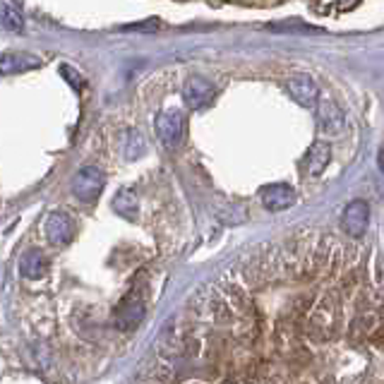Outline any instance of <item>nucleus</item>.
<instances>
[{
    "mask_svg": "<svg viewBox=\"0 0 384 384\" xmlns=\"http://www.w3.org/2000/svg\"><path fill=\"white\" fill-rule=\"evenodd\" d=\"M3 27L8 31H22L24 29V17L22 12H19V8H15V5L10 3V0H5L3 3Z\"/></svg>",
    "mask_w": 384,
    "mask_h": 384,
    "instance_id": "15",
    "label": "nucleus"
},
{
    "mask_svg": "<svg viewBox=\"0 0 384 384\" xmlns=\"http://www.w3.org/2000/svg\"><path fill=\"white\" fill-rule=\"evenodd\" d=\"M60 75L65 77L68 85L73 87V89H82V85H85V82H82V75L77 73V70L70 68V65H60Z\"/></svg>",
    "mask_w": 384,
    "mask_h": 384,
    "instance_id": "17",
    "label": "nucleus"
},
{
    "mask_svg": "<svg viewBox=\"0 0 384 384\" xmlns=\"http://www.w3.org/2000/svg\"><path fill=\"white\" fill-rule=\"evenodd\" d=\"M113 209H115V214H120L123 219L134 221V219H137V211H139L137 192H134L132 188H123V190L118 192V195H115Z\"/></svg>",
    "mask_w": 384,
    "mask_h": 384,
    "instance_id": "13",
    "label": "nucleus"
},
{
    "mask_svg": "<svg viewBox=\"0 0 384 384\" xmlns=\"http://www.w3.org/2000/svg\"><path fill=\"white\" fill-rule=\"evenodd\" d=\"M260 197H262V204H265L269 211H284L296 204V190L284 183L265 185V188L260 190Z\"/></svg>",
    "mask_w": 384,
    "mask_h": 384,
    "instance_id": "8",
    "label": "nucleus"
},
{
    "mask_svg": "<svg viewBox=\"0 0 384 384\" xmlns=\"http://www.w3.org/2000/svg\"><path fill=\"white\" fill-rule=\"evenodd\" d=\"M144 319V298L139 291H132L120 300V305L115 307V315H113V324L123 331L134 329L139 322Z\"/></svg>",
    "mask_w": 384,
    "mask_h": 384,
    "instance_id": "3",
    "label": "nucleus"
},
{
    "mask_svg": "<svg viewBox=\"0 0 384 384\" xmlns=\"http://www.w3.org/2000/svg\"><path fill=\"white\" fill-rule=\"evenodd\" d=\"M104 185H106V178L99 166H82L73 178V195L80 202L92 204L94 200H99Z\"/></svg>",
    "mask_w": 384,
    "mask_h": 384,
    "instance_id": "1",
    "label": "nucleus"
},
{
    "mask_svg": "<svg viewBox=\"0 0 384 384\" xmlns=\"http://www.w3.org/2000/svg\"><path fill=\"white\" fill-rule=\"evenodd\" d=\"M73 235H75V226L65 211H53L46 219V238L50 245H68L73 240Z\"/></svg>",
    "mask_w": 384,
    "mask_h": 384,
    "instance_id": "10",
    "label": "nucleus"
},
{
    "mask_svg": "<svg viewBox=\"0 0 384 384\" xmlns=\"http://www.w3.org/2000/svg\"><path fill=\"white\" fill-rule=\"evenodd\" d=\"M36 68H41V58L27 53V50H8V53H3V58H0V73L5 77L29 73V70Z\"/></svg>",
    "mask_w": 384,
    "mask_h": 384,
    "instance_id": "9",
    "label": "nucleus"
},
{
    "mask_svg": "<svg viewBox=\"0 0 384 384\" xmlns=\"http://www.w3.org/2000/svg\"><path fill=\"white\" fill-rule=\"evenodd\" d=\"M269 31H284V34H317V27H310L305 22H298V19H286V22L269 24Z\"/></svg>",
    "mask_w": 384,
    "mask_h": 384,
    "instance_id": "16",
    "label": "nucleus"
},
{
    "mask_svg": "<svg viewBox=\"0 0 384 384\" xmlns=\"http://www.w3.org/2000/svg\"><path fill=\"white\" fill-rule=\"evenodd\" d=\"M286 89L288 94L293 96V101L305 108H312L317 106L319 101V89L315 85V80H312L310 75H291L286 80Z\"/></svg>",
    "mask_w": 384,
    "mask_h": 384,
    "instance_id": "5",
    "label": "nucleus"
},
{
    "mask_svg": "<svg viewBox=\"0 0 384 384\" xmlns=\"http://www.w3.org/2000/svg\"><path fill=\"white\" fill-rule=\"evenodd\" d=\"M120 149H123L125 159H139L146 149L144 137L137 130H125L123 139H120Z\"/></svg>",
    "mask_w": 384,
    "mask_h": 384,
    "instance_id": "14",
    "label": "nucleus"
},
{
    "mask_svg": "<svg viewBox=\"0 0 384 384\" xmlns=\"http://www.w3.org/2000/svg\"><path fill=\"white\" fill-rule=\"evenodd\" d=\"M377 166H380V173L384 176V146L380 149V154H377Z\"/></svg>",
    "mask_w": 384,
    "mask_h": 384,
    "instance_id": "19",
    "label": "nucleus"
},
{
    "mask_svg": "<svg viewBox=\"0 0 384 384\" xmlns=\"http://www.w3.org/2000/svg\"><path fill=\"white\" fill-rule=\"evenodd\" d=\"M159 29V19H146V22H139V24H127L120 31H156Z\"/></svg>",
    "mask_w": 384,
    "mask_h": 384,
    "instance_id": "18",
    "label": "nucleus"
},
{
    "mask_svg": "<svg viewBox=\"0 0 384 384\" xmlns=\"http://www.w3.org/2000/svg\"><path fill=\"white\" fill-rule=\"evenodd\" d=\"M214 94L216 89L211 87L207 80H202V77H188L183 85V99L192 111H200V108L209 106Z\"/></svg>",
    "mask_w": 384,
    "mask_h": 384,
    "instance_id": "7",
    "label": "nucleus"
},
{
    "mask_svg": "<svg viewBox=\"0 0 384 384\" xmlns=\"http://www.w3.org/2000/svg\"><path fill=\"white\" fill-rule=\"evenodd\" d=\"M368 226H370L368 202L353 200L351 204H346V209H343V230L346 233H348L351 238H363Z\"/></svg>",
    "mask_w": 384,
    "mask_h": 384,
    "instance_id": "6",
    "label": "nucleus"
},
{
    "mask_svg": "<svg viewBox=\"0 0 384 384\" xmlns=\"http://www.w3.org/2000/svg\"><path fill=\"white\" fill-rule=\"evenodd\" d=\"M329 159H331L329 144L322 142V139L312 144V146H310V151H307V176H312V178L322 176V171L326 169Z\"/></svg>",
    "mask_w": 384,
    "mask_h": 384,
    "instance_id": "12",
    "label": "nucleus"
},
{
    "mask_svg": "<svg viewBox=\"0 0 384 384\" xmlns=\"http://www.w3.org/2000/svg\"><path fill=\"white\" fill-rule=\"evenodd\" d=\"M156 132L166 149H178L185 137V118L178 108H166L156 118Z\"/></svg>",
    "mask_w": 384,
    "mask_h": 384,
    "instance_id": "2",
    "label": "nucleus"
},
{
    "mask_svg": "<svg viewBox=\"0 0 384 384\" xmlns=\"http://www.w3.org/2000/svg\"><path fill=\"white\" fill-rule=\"evenodd\" d=\"M46 272V257H43L41 250H27V252L19 257V274L24 279H38Z\"/></svg>",
    "mask_w": 384,
    "mask_h": 384,
    "instance_id": "11",
    "label": "nucleus"
},
{
    "mask_svg": "<svg viewBox=\"0 0 384 384\" xmlns=\"http://www.w3.org/2000/svg\"><path fill=\"white\" fill-rule=\"evenodd\" d=\"M317 123H319V130L329 137H336V134L343 132V125H346V115L343 111L334 104V99L324 96V99L317 101Z\"/></svg>",
    "mask_w": 384,
    "mask_h": 384,
    "instance_id": "4",
    "label": "nucleus"
}]
</instances>
